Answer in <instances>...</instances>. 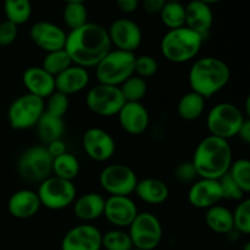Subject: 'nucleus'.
I'll list each match as a JSON object with an SVG mask.
<instances>
[{
  "label": "nucleus",
  "instance_id": "1",
  "mask_svg": "<svg viewBox=\"0 0 250 250\" xmlns=\"http://www.w3.org/2000/svg\"><path fill=\"white\" fill-rule=\"evenodd\" d=\"M111 49L107 29L99 23L88 22L68 32L66 38L65 50L73 65L84 68L95 67Z\"/></svg>",
  "mask_w": 250,
  "mask_h": 250
},
{
  "label": "nucleus",
  "instance_id": "2",
  "mask_svg": "<svg viewBox=\"0 0 250 250\" xmlns=\"http://www.w3.org/2000/svg\"><path fill=\"white\" fill-rule=\"evenodd\" d=\"M192 163L199 178L220 180L233 163L229 141L211 134L205 137L195 148Z\"/></svg>",
  "mask_w": 250,
  "mask_h": 250
},
{
  "label": "nucleus",
  "instance_id": "3",
  "mask_svg": "<svg viewBox=\"0 0 250 250\" xmlns=\"http://www.w3.org/2000/svg\"><path fill=\"white\" fill-rule=\"evenodd\" d=\"M231 70L224 60L205 56L193 62L188 73L190 89L205 99L217 94L229 82Z\"/></svg>",
  "mask_w": 250,
  "mask_h": 250
},
{
  "label": "nucleus",
  "instance_id": "4",
  "mask_svg": "<svg viewBox=\"0 0 250 250\" xmlns=\"http://www.w3.org/2000/svg\"><path fill=\"white\" fill-rule=\"evenodd\" d=\"M203 38L187 27L168 29L163 37L160 50L164 58L173 63H185L192 61L199 54Z\"/></svg>",
  "mask_w": 250,
  "mask_h": 250
},
{
  "label": "nucleus",
  "instance_id": "5",
  "mask_svg": "<svg viewBox=\"0 0 250 250\" xmlns=\"http://www.w3.org/2000/svg\"><path fill=\"white\" fill-rule=\"evenodd\" d=\"M134 53L111 49L95 66V76L102 84L120 87L134 75Z\"/></svg>",
  "mask_w": 250,
  "mask_h": 250
},
{
  "label": "nucleus",
  "instance_id": "6",
  "mask_svg": "<svg viewBox=\"0 0 250 250\" xmlns=\"http://www.w3.org/2000/svg\"><path fill=\"white\" fill-rule=\"evenodd\" d=\"M17 171L23 181L39 185L53 176V156L45 146H29L20 155Z\"/></svg>",
  "mask_w": 250,
  "mask_h": 250
},
{
  "label": "nucleus",
  "instance_id": "7",
  "mask_svg": "<svg viewBox=\"0 0 250 250\" xmlns=\"http://www.w3.org/2000/svg\"><path fill=\"white\" fill-rule=\"evenodd\" d=\"M244 116L241 110L232 103H219L211 107L207 116V127L210 134L222 139L238 136Z\"/></svg>",
  "mask_w": 250,
  "mask_h": 250
},
{
  "label": "nucleus",
  "instance_id": "8",
  "mask_svg": "<svg viewBox=\"0 0 250 250\" xmlns=\"http://www.w3.org/2000/svg\"><path fill=\"white\" fill-rule=\"evenodd\" d=\"M45 111V100L29 93L17 97L7 109V120L11 128L24 131L36 127Z\"/></svg>",
  "mask_w": 250,
  "mask_h": 250
},
{
  "label": "nucleus",
  "instance_id": "9",
  "mask_svg": "<svg viewBox=\"0 0 250 250\" xmlns=\"http://www.w3.org/2000/svg\"><path fill=\"white\" fill-rule=\"evenodd\" d=\"M37 193L42 207H45L49 210H62L75 203L77 189L72 181L50 176L39 183Z\"/></svg>",
  "mask_w": 250,
  "mask_h": 250
},
{
  "label": "nucleus",
  "instance_id": "10",
  "mask_svg": "<svg viewBox=\"0 0 250 250\" xmlns=\"http://www.w3.org/2000/svg\"><path fill=\"white\" fill-rule=\"evenodd\" d=\"M126 100L120 87L98 83L85 95V105L93 114L102 117H111L119 114Z\"/></svg>",
  "mask_w": 250,
  "mask_h": 250
},
{
  "label": "nucleus",
  "instance_id": "11",
  "mask_svg": "<svg viewBox=\"0 0 250 250\" xmlns=\"http://www.w3.org/2000/svg\"><path fill=\"white\" fill-rule=\"evenodd\" d=\"M133 247L141 250H154L163 239V226L158 217L151 212H138L128 227Z\"/></svg>",
  "mask_w": 250,
  "mask_h": 250
},
{
  "label": "nucleus",
  "instance_id": "12",
  "mask_svg": "<svg viewBox=\"0 0 250 250\" xmlns=\"http://www.w3.org/2000/svg\"><path fill=\"white\" fill-rule=\"evenodd\" d=\"M138 181L136 172L125 164L105 166L99 175L100 187L109 195L131 197L136 190Z\"/></svg>",
  "mask_w": 250,
  "mask_h": 250
},
{
  "label": "nucleus",
  "instance_id": "13",
  "mask_svg": "<svg viewBox=\"0 0 250 250\" xmlns=\"http://www.w3.org/2000/svg\"><path fill=\"white\" fill-rule=\"evenodd\" d=\"M107 33L111 45L115 46V49L128 53H134L143 41V33L138 23L125 17L115 20L110 24Z\"/></svg>",
  "mask_w": 250,
  "mask_h": 250
},
{
  "label": "nucleus",
  "instance_id": "14",
  "mask_svg": "<svg viewBox=\"0 0 250 250\" xmlns=\"http://www.w3.org/2000/svg\"><path fill=\"white\" fill-rule=\"evenodd\" d=\"M82 146L88 158L98 163L110 160L116 151V143L111 134L98 127L88 128L83 133Z\"/></svg>",
  "mask_w": 250,
  "mask_h": 250
},
{
  "label": "nucleus",
  "instance_id": "15",
  "mask_svg": "<svg viewBox=\"0 0 250 250\" xmlns=\"http://www.w3.org/2000/svg\"><path fill=\"white\" fill-rule=\"evenodd\" d=\"M103 233L92 224H81L66 232L61 250H102Z\"/></svg>",
  "mask_w": 250,
  "mask_h": 250
},
{
  "label": "nucleus",
  "instance_id": "16",
  "mask_svg": "<svg viewBox=\"0 0 250 250\" xmlns=\"http://www.w3.org/2000/svg\"><path fill=\"white\" fill-rule=\"evenodd\" d=\"M32 42L45 53L65 49L67 33L58 24L49 21H38L29 29Z\"/></svg>",
  "mask_w": 250,
  "mask_h": 250
},
{
  "label": "nucleus",
  "instance_id": "17",
  "mask_svg": "<svg viewBox=\"0 0 250 250\" xmlns=\"http://www.w3.org/2000/svg\"><path fill=\"white\" fill-rule=\"evenodd\" d=\"M138 215V208L131 197L109 195L105 199L104 216L116 229H127Z\"/></svg>",
  "mask_w": 250,
  "mask_h": 250
},
{
  "label": "nucleus",
  "instance_id": "18",
  "mask_svg": "<svg viewBox=\"0 0 250 250\" xmlns=\"http://www.w3.org/2000/svg\"><path fill=\"white\" fill-rule=\"evenodd\" d=\"M220 200H222V192L219 180L199 178L188 190V202L197 209L208 210L219 204Z\"/></svg>",
  "mask_w": 250,
  "mask_h": 250
},
{
  "label": "nucleus",
  "instance_id": "19",
  "mask_svg": "<svg viewBox=\"0 0 250 250\" xmlns=\"http://www.w3.org/2000/svg\"><path fill=\"white\" fill-rule=\"evenodd\" d=\"M117 117L121 128L132 136L144 133L150 124L149 111L142 103H125Z\"/></svg>",
  "mask_w": 250,
  "mask_h": 250
},
{
  "label": "nucleus",
  "instance_id": "20",
  "mask_svg": "<svg viewBox=\"0 0 250 250\" xmlns=\"http://www.w3.org/2000/svg\"><path fill=\"white\" fill-rule=\"evenodd\" d=\"M22 82L27 93L45 100L56 90L55 77L46 72L42 66H31L22 75Z\"/></svg>",
  "mask_w": 250,
  "mask_h": 250
},
{
  "label": "nucleus",
  "instance_id": "21",
  "mask_svg": "<svg viewBox=\"0 0 250 250\" xmlns=\"http://www.w3.org/2000/svg\"><path fill=\"white\" fill-rule=\"evenodd\" d=\"M42 208L38 193L32 189H20L7 200L9 214L15 219L26 220L36 216Z\"/></svg>",
  "mask_w": 250,
  "mask_h": 250
},
{
  "label": "nucleus",
  "instance_id": "22",
  "mask_svg": "<svg viewBox=\"0 0 250 250\" xmlns=\"http://www.w3.org/2000/svg\"><path fill=\"white\" fill-rule=\"evenodd\" d=\"M214 23V14L211 5L205 4L200 0H190L186 5V24L187 28L204 38L211 29Z\"/></svg>",
  "mask_w": 250,
  "mask_h": 250
},
{
  "label": "nucleus",
  "instance_id": "23",
  "mask_svg": "<svg viewBox=\"0 0 250 250\" xmlns=\"http://www.w3.org/2000/svg\"><path fill=\"white\" fill-rule=\"evenodd\" d=\"M72 205L75 216L84 224H89L104 216L105 198L99 193H85L76 198Z\"/></svg>",
  "mask_w": 250,
  "mask_h": 250
},
{
  "label": "nucleus",
  "instance_id": "24",
  "mask_svg": "<svg viewBox=\"0 0 250 250\" xmlns=\"http://www.w3.org/2000/svg\"><path fill=\"white\" fill-rule=\"evenodd\" d=\"M89 72L87 68L81 67V66L72 65L55 77V88L58 92L63 93L66 95L76 94L89 84Z\"/></svg>",
  "mask_w": 250,
  "mask_h": 250
},
{
  "label": "nucleus",
  "instance_id": "25",
  "mask_svg": "<svg viewBox=\"0 0 250 250\" xmlns=\"http://www.w3.org/2000/svg\"><path fill=\"white\" fill-rule=\"evenodd\" d=\"M134 193L142 202L150 205H159L167 200L170 189L164 181L148 177L138 181Z\"/></svg>",
  "mask_w": 250,
  "mask_h": 250
},
{
  "label": "nucleus",
  "instance_id": "26",
  "mask_svg": "<svg viewBox=\"0 0 250 250\" xmlns=\"http://www.w3.org/2000/svg\"><path fill=\"white\" fill-rule=\"evenodd\" d=\"M205 224L215 233L229 234L234 229L233 212L226 207L216 204L205 212Z\"/></svg>",
  "mask_w": 250,
  "mask_h": 250
},
{
  "label": "nucleus",
  "instance_id": "27",
  "mask_svg": "<svg viewBox=\"0 0 250 250\" xmlns=\"http://www.w3.org/2000/svg\"><path fill=\"white\" fill-rule=\"evenodd\" d=\"M36 128L42 143L46 146L54 141L62 139L63 133H65V122L61 117L53 116L44 111L38 124L36 125Z\"/></svg>",
  "mask_w": 250,
  "mask_h": 250
},
{
  "label": "nucleus",
  "instance_id": "28",
  "mask_svg": "<svg viewBox=\"0 0 250 250\" xmlns=\"http://www.w3.org/2000/svg\"><path fill=\"white\" fill-rule=\"evenodd\" d=\"M207 99L198 93L190 92L182 95L177 104V114L185 121H194L203 115Z\"/></svg>",
  "mask_w": 250,
  "mask_h": 250
},
{
  "label": "nucleus",
  "instance_id": "29",
  "mask_svg": "<svg viewBox=\"0 0 250 250\" xmlns=\"http://www.w3.org/2000/svg\"><path fill=\"white\" fill-rule=\"evenodd\" d=\"M78 173H80V161L73 154L66 151L62 155L53 159V176L73 182Z\"/></svg>",
  "mask_w": 250,
  "mask_h": 250
},
{
  "label": "nucleus",
  "instance_id": "30",
  "mask_svg": "<svg viewBox=\"0 0 250 250\" xmlns=\"http://www.w3.org/2000/svg\"><path fill=\"white\" fill-rule=\"evenodd\" d=\"M4 12L7 21L16 26L24 24L32 16L31 0H5Z\"/></svg>",
  "mask_w": 250,
  "mask_h": 250
},
{
  "label": "nucleus",
  "instance_id": "31",
  "mask_svg": "<svg viewBox=\"0 0 250 250\" xmlns=\"http://www.w3.org/2000/svg\"><path fill=\"white\" fill-rule=\"evenodd\" d=\"M161 22L168 29H176L185 27L186 24V5L178 1H167L161 10Z\"/></svg>",
  "mask_w": 250,
  "mask_h": 250
},
{
  "label": "nucleus",
  "instance_id": "32",
  "mask_svg": "<svg viewBox=\"0 0 250 250\" xmlns=\"http://www.w3.org/2000/svg\"><path fill=\"white\" fill-rule=\"evenodd\" d=\"M62 20L70 31L88 23V10L84 2H66L62 10Z\"/></svg>",
  "mask_w": 250,
  "mask_h": 250
},
{
  "label": "nucleus",
  "instance_id": "33",
  "mask_svg": "<svg viewBox=\"0 0 250 250\" xmlns=\"http://www.w3.org/2000/svg\"><path fill=\"white\" fill-rule=\"evenodd\" d=\"M72 65V60H71L70 55H68L67 51H66L65 49L46 53L43 61H42V67H43L46 72L50 73L51 76H54V77H56V76H59L60 73H62L63 71L67 70V68Z\"/></svg>",
  "mask_w": 250,
  "mask_h": 250
},
{
  "label": "nucleus",
  "instance_id": "34",
  "mask_svg": "<svg viewBox=\"0 0 250 250\" xmlns=\"http://www.w3.org/2000/svg\"><path fill=\"white\" fill-rule=\"evenodd\" d=\"M126 103H142L148 93V84L144 78L133 75L120 85Z\"/></svg>",
  "mask_w": 250,
  "mask_h": 250
},
{
  "label": "nucleus",
  "instance_id": "35",
  "mask_svg": "<svg viewBox=\"0 0 250 250\" xmlns=\"http://www.w3.org/2000/svg\"><path fill=\"white\" fill-rule=\"evenodd\" d=\"M103 249L105 250H132L134 248L128 232L122 229H114L103 234Z\"/></svg>",
  "mask_w": 250,
  "mask_h": 250
},
{
  "label": "nucleus",
  "instance_id": "36",
  "mask_svg": "<svg viewBox=\"0 0 250 250\" xmlns=\"http://www.w3.org/2000/svg\"><path fill=\"white\" fill-rule=\"evenodd\" d=\"M229 173L236 181L243 193H250V160L239 159L233 161Z\"/></svg>",
  "mask_w": 250,
  "mask_h": 250
},
{
  "label": "nucleus",
  "instance_id": "37",
  "mask_svg": "<svg viewBox=\"0 0 250 250\" xmlns=\"http://www.w3.org/2000/svg\"><path fill=\"white\" fill-rule=\"evenodd\" d=\"M70 107V98L63 93L55 92L45 99V112L53 115V116L63 119Z\"/></svg>",
  "mask_w": 250,
  "mask_h": 250
},
{
  "label": "nucleus",
  "instance_id": "38",
  "mask_svg": "<svg viewBox=\"0 0 250 250\" xmlns=\"http://www.w3.org/2000/svg\"><path fill=\"white\" fill-rule=\"evenodd\" d=\"M234 229L250 236V198L242 199L233 211Z\"/></svg>",
  "mask_w": 250,
  "mask_h": 250
},
{
  "label": "nucleus",
  "instance_id": "39",
  "mask_svg": "<svg viewBox=\"0 0 250 250\" xmlns=\"http://www.w3.org/2000/svg\"><path fill=\"white\" fill-rule=\"evenodd\" d=\"M159 70V63L156 59H154L151 55L136 56L134 61V75L139 76L142 78H150L156 75Z\"/></svg>",
  "mask_w": 250,
  "mask_h": 250
},
{
  "label": "nucleus",
  "instance_id": "40",
  "mask_svg": "<svg viewBox=\"0 0 250 250\" xmlns=\"http://www.w3.org/2000/svg\"><path fill=\"white\" fill-rule=\"evenodd\" d=\"M220 186H221V192H222V199L227 200H236V202H241L244 197L243 190L239 188L237 185L236 181L231 177L229 172L225 176H222L219 180Z\"/></svg>",
  "mask_w": 250,
  "mask_h": 250
},
{
  "label": "nucleus",
  "instance_id": "41",
  "mask_svg": "<svg viewBox=\"0 0 250 250\" xmlns=\"http://www.w3.org/2000/svg\"><path fill=\"white\" fill-rule=\"evenodd\" d=\"M175 177L181 183H192L197 181L198 173L192 161H183L175 168Z\"/></svg>",
  "mask_w": 250,
  "mask_h": 250
},
{
  "label": "nucleus",
  "instance_id": "42",
  "mask_svg": "<svg viewBox=\"0 0 250 250\" xmlns=\"http://www.w3.org/2000/svg\"><path fill=\"white\" fill-rule=\"evenodd\" d=\"M17 34H19V26L7 20L0 22V46L11 45L16 41Z\"/></svg>",
  "mask_w": 250,
  "mask_h": 250
},
{
  "label": "nucleus",
  "instance_id": "43",
  "mask_svg": "<svg viewBox=\"0 0 250 250\" xmlns=\"http://www.w3.org/2000/svg\"><path fill=\"white\" fill-rule=\"evenodd\" d=\"M167 0H143L142 7L148 15H159Z\"/></svg>",
  "mask_w": 250,
  "mask_h": 250
},
{
  "label": "nucleus",
  "instance_id": "44",
  "mask_svg": "<svg viewBox=\"0 0 250 250\" xmlns=\"http://www.w3.org/2000/svg\"><path fill=\"white\" fill-rule=\"evenodd\" d=\"M46 149H48L49 154L54 158L56 156H60L62 154H65L67 151V148H66V143L62 141V139H58V141H54L51 143L46 144Z\"/></svg>",
  "mask_w": 250,
  "mask_h": 250
},
{
  "label": "nucleus",
  "instance_id": "45",
  "mask_svg": "<svg viewBox=\"0 0 250 250\" xmlns=\"http://www.w3.org/2000/svg\"><path fill=\"white\" fill-rule=\"evenodd\" d=\"M119 10L124 14H132L139 6V0H116Z\"/></svg>",
  "mask_w": 250,
  "mask_h": 250
},
{
  "label": "nucleus",
  "instance_id": "46",
  "mask_svg": "<svg viewBox=\"0 0 250 250\" xmlns=\"http://www.w3.org/2000/svg\"><path fill=\"white\" fill-rule=\"evenodd\" d=\"M238 137L242 142L250 146V120H244L243 125L238 132Z\"/></svg>",
  "mask_w": 250,
  "mask_h": 250
},
{
  "label": "nucleus",
  "instance_id": "47",
  "mask_svg": "<svg viewBox=\"0 0 250 250\" xmlns=\"http://www.w3.org/2000/svg\"><path fill=\"white\" fill-rule=\"evenodd\" d=\"M244 109H246V114L248 116V120H250V94L247 97L246 103H244Z\"/></svg>",
  "mask_w": 250,
  "mask_h": 250
},
{
  "label": "nucleus",
  "instance_id": "48",
  "mask_svg": "<svg viewBox=\"0 0 250 250\" xmlns=\"http://www.w3.org/2000/svg\"><path fill=\"white\" fill-rule=\"evenodd\" d=\"M200 1L205 2V4H209V5H212V4H217V2L222 1V0H200Z\"/></svg>",
  "mask_w": 250,
  "mask_h": 250
},
{
  "label": "nucleus",
  "instance_id": "49",
  "mask_svg": "<svg viewBox=\"0 0 250 250\" xmlns=\"http://www.w3.org/2000/svg\"><path fill=\"white\" fill-rule=\"evenodd\" d=\"M65 2H84L85 0H62Z\"/></svg>",
  "mask_w": 250,
  "mask_h": 250
},
{
  "label": "nucleus",
  "instance_id": "50",
  "mask_svg": "<svg viewBox=\"0 0 250 250\" xmlns=\"http://www.w3.org/2000/svg\"><path fill=\"white\" fill-rule=\"evenodd\" d=\"M243 250H250V241H249V242H247V243L244 244Z\"/></svg>",
  "mask_w": 250,
  "mask_h": 250
},
{
  "label": "nucleus",
  "instance_id": "51",
  "mask_svg": "<svg viewBox=\"0 0 250 250\" xmlns=\"http://www.w3.org/2000/svg\"><path fill=\"white\" fill-rule=\"evenodd\" d=\"M167 1H178V2H182V0H167Z\"/></svg>",
  "mask_w": 250,
  "mask_h": 250
},
{
  "label": "nucleus",
  "instance_id": "52",
  "mask_svg": "<svg viewBox=\"0 0 250 250\" xmlns=\"http://www.w3.org/2000/svg\"><path fill=\"white\" fill-rule=\"evenodd\" d=\"M132 250H141V249H137V248H133Z\"/></svg>",
  "mask_w": 250,
  "mask_h": 250
}]
</instances>
